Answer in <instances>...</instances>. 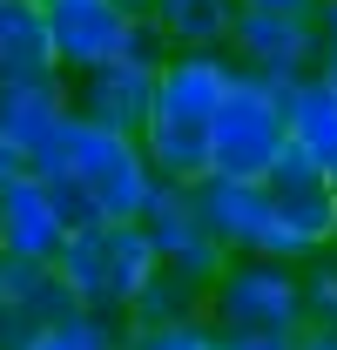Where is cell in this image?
Listing matches in <instances>:
<instances>
[{
    "label": "cell",
    "instance_id": "4",
    "mask_svg": "<svg viewBox=\"0 0 337 350\" xmlns=\"http://www.w3.org/2000/svg\"><path fill=\"white\" fill-rule=\"evenodd\" d=\"M54 269H61V283L75 290L82 310H101V317H122L128 323V310L149 290V276L162 269V256L142 236V222H82L61 243Z\"/></svg>",
    "mask_w": 337,
    "mask_h": 350
},
{
    "label": "cell",
    "instance_id": "1",
    "mask_svg": "<svg viewBox=\"0 0 337 350\" xmlns=\"http://www.w3.org/2000/svg\"><path fill=\"white\" fill-rule=\"evenodd\" d=\"M27 169L54 182L68 222H142L149 196L162 189L155 162L142 155V135H115V129H95V122H68V129L47 142Z\"/></svg>",
    "mask_w": 337,
    "mask_h": 350
},
{
    "label": "cell",
    "instance_id": "21",
    "mask_svg": "<svg viewBox=\"0 0 337 350\" xmlns=\"http://www.w3.org/2000/svg\"><path fill=\"white\" fill-rule=\"evenodd\" d=\"M41 330H47V323H41L27 304L0 297V350H34V344H41Z\"/></svg>",
    "mask_w": 337,
    "mask_h": 350
},
{
    "label": "cell",
    "instance_id": "2",
    "mask_svg": "<svg viewBox=\"0 0 337 350\" xmlns=\"http://www.w3.org/2000/svg\"><path fill=\"white\" fill-rule=\"evenodd\" d=\"M236 88V61L229 54H168L155 75V108L142 122V155L155 162L162 182L196 189L210 175V129L216 108Z\"/></svg>",
    "mask_w": 337,
    "mask_h": 350
},
{
    "label": "cell",
    "instance_id": "27",
    "mask_svg": "<svg viewBox=\"0 0 337 350\" xmlns=\"http://www.w3.org/2000/svg\"><path fill=\"white\" fill-rule=\"evenodd\" d=\"M34 7H41V14H54V7H68V0H34Z\"/></svg>",
    "mask_w": 337,
    "mask_h": 350
},
{
    "label": "cell",
    "instance_id": "22",
    "mask_svg": "<svg viewBox=\"0 0 337 350\" xmlns=\"http://www.w3.org/2000/svg\"><path fill=\"white\" fill-rule=\"evenodd\" d=\"M317 41H324V68H337V0H317Z\"/></svg>",
    "mask_w": 337,
    "mask_h": 350
},
{
    "label": "cell",
    "instance_id": "8",
    "mask_svg": "<svg viewBox=\"0 0 337 350\" xmlns=\"http://www.w3.org/2000/svg\"><path fill=\"white\" fill-rule=\"evenodd\" d=\"M142 14H128L122 0H68L47 14V41H54V68L68 81H82L95 68L122 61L128 54V34H135Z\"/></svg>",
    "mask_w": 337,
    "mask_h": 350
},
{
    "label": "cell",
    "instance_id": "10",
    "mask_svg": "<svg viewBox=\"0 0 337 350\" xmlns=\"http://www.w3.org/2000/svg\"><path fill=\"white\" fill-rule=\"evenodd\" d=\"M142 236L155 243V256H162V262L189 269V276H203V283H216V276L229 269V250L203 229L196 196H189L182 182H162V189L149 196V209H142Z\"/></svg>",
    "mask_w": 337,
    "mask_h": 350
},
{
    "label": "cell",
    "instance_id": "11",
    "mask_svg": "<svg viewBox=\"0 0 337 350\" xmlns=\"http://www.w3.org/2000/svg\"><path fill=\"white\" fill-rule=\"evenodd\" d=\"M263 189H270V202H277L284 229H290L310 256L337 250V182H331L324 169H310L297 148H284V155H277V169L263 175Z\"/></svg>",
    "mask_w": 337,
    "mask_h": 350
},
{
    "label": "cell",
    "instance_id": "15",
    "mask_svg": "<svg viewBox=\"0 0 337 350\" xmlns=\"http://www.w3.org/2000/svg\"><path fill=\"white\" fill-rule=\"evenodd\" d=\"M175 54H229V34L243 21V0H155L149 14Z\"/></svg>",
    "mask_w": 337,
    "mask_h": 350
},
{
    "label": "cell",
    "instance_id": "28",
    "mask_svg": "<svg viewBox=\"0 0 337 350\" xmlns=\"http://www.w3.org/2000/svg\"><path fill=\"white\" fill-rule=\"evenodd\" d=\"M324 75H331V88H337V68H324Z\"/></svg>",
    "mask_w": 337,
    "mask_h": 350
},
{
    "label": "cell",
    "instance_id": "19",
    "mask_svg": "<svg viewBox=\"0 0 337 350\" xmlns=\"http://www.w3.org/2000/svg\"><path fill=\"white\" fill-rule=\"evenodd\" d=\"M297 276H303V317H310V330H337V250L310 256Z\"/></svg>",
    "mask_w": 337,
    "mask_h": 350
},
{
    "label": "cell",
    "instance_id": "24",
    "mask_svg": "<svg viewBox=\"0 0 337 350\" xmlns=\"http://www.w3.org/2000/svg\"><path fill=\"white\" fill-rule=\"evenodd\" d=\"M290 350H337V330H303Z\"/></svg>",
    "mask_w": 337,
    "mask_h": 350
},
{
    "label": "cell",
    "instance_id": "20",
    "mask_svg": "<svg viewBox=\"0 0 337 350\" xmlns=\"http://www.w3.org/2000/svg\"><path fill=\"white\" fill-rule=\"evenodd\" d=\"M216 330L210 323H149V330H128V350H210Z\"/></svg>",
    "mask_w": 337,
    "mask_h": 350
},
{
    "label": "cell",
    "instance_id": "5",
    "mask_svg": "<svg viewBox=\"0 0 337 350\" xmlns=\"http://www.w3.org/2000/svg\"><path fill=\"white\" fill-rule=\"evenodd\" d=\"M284 148H290V135H284V81L236 68V88L216 108V129H210V175L263 182Z\"/></svg>",
    "mask_w": 337,
    "mask_h": 350
},
{
    "label": "cell",
    "instance_id": "30",
    "mask_svg": "<svg viewBox=\"0 0 337 350\" xmlns=\"http://www.w3.org/2000/svg\"><path fill=\"white\" fill-rule=\"evenodd\" d=\"M331 182H337V169H331Z\"/></svg>",
    "mask_w": 337,
    "mask_h": 350
},
{
    "label": "cell",
    "instance_id": "26",
    "mask_svg": "<svg viewBox=\"0 0 337 350\" xmlns=\"http://www.w3.org/2000/svg\"><path fill=\"white\" fill-rule=\"evenodd\" d=\"M128 14H155V0H122Z\"/></svg>",
    "mask_w": 337,
    "mask_h": 350
},
{
    "label": "cell",
    "instance_id": "9",
    "mask_svg": "<svg viewBox=\"0 0 337 350\" xmlns=\"http://www.w3.org/2000/svg\"><path fill=\"white\" fill-rule=\"evenodd\" d=\"M68 236H75V222H68V209H61L54 182H41L34 169H21L7 189H0V256L54 262Z\"/></svg>",
    "mask_w": 337,
    "mask_h": 350
},
{
    "label": "cell",
    "instance_id": "14",
    "mask_svg": "<svg viewBox=\"0 0 337 350\" xmlns=\"http://www.w3.org/2000/svg\"><path fill=\"white\" fill-rule=\"evenodd\" d=\"M284 135L310 169H324V175L337 169V88L324 68L284 81Z\"/></svg>",
    "mask_w": 337,
    "mask_h": 350
},
{
    "label": "cell",
    "instance_id": "29",
    "mask_svg": "<svg viewBox=\"0 0 337 350\" xmlns=\"http://www.w3.org/2000/svg\"><path fill=\"white\" fill-rule=\"evenodd\" d=\"M210 350H229V344H223V337H216V344H210Z\"/></svg>",
    "mask_w": 337,
    "mask_h": 350
},
{
    "label": "cell",
    "instance_id": "6",
    "mask_svg": "<svg viewBox=\"0 0 337 350\" xmlns=\"http://www.w3.org/2000/svg\"><path fill=\"white\" fill-rule=\"evenodd\" d=\"M189 196H196L203 229H210L229 256H270V262H290V269H303V262H310V250L284 229V216H277V202H270V189H263V182L203 175Z\"/></svg>",
    "mask_w": 337,
    "mask_h": 350
},
{
    "label": "cell",
    "instance_id": "16",
    "mask_svg": "<svg viewBox=\"0 0 337 350\" xmlns=\"http://www.w3.org/2000/svg\"><path fill=\"white\" fill-rule=\"evenodd\" d=\"M41 75H61L47 14L34 0H0V81H41Z\"/></svg>",
    "mask_w": 337,
    "mask_h": 350
},
{
    "label": "cell",
    "instance_id": "3",
    "mask_svg": "<svg viewBox=\"0 0 337 350\" xmlns=\"http://www.w3.org/2000/svg\"><path fill=\"white\" fill-rule=\"evenodd\" d=\"M210 330L229 350H290L303 317V276L270 256H229V269L210 283Z\"/></svg>",
    "mask_w": 337,
    "mask_h": 350
},
{
    "label": "cell",
    "instance_id": "13",
    "mask_svg": "<svg viewBox=\"0 0 337 350\" xmlns=\"http://www.w3.org/2000/svg\"><path fill=\"white\" fill-rule=\"evenodd\" d=\"M155 75L162 68H142V61H108L75 81V115L95 122V129H115V135H142L149 108H155Z\"/></svg>",
    "mask_w": 337,
    "mask_h": 350
},
{
    "label": "cell",
    "instance_id": "17",
    "mask_svg": "<svg viewBox=\"0 0 337 350\" xmlns=\"http://www.w3.org/2000/svg\"><path fill=\"white\" fill-rule=\"evenodd\" d=\"M149 323H210V283L162 262L149 276V290L135 297V310H128V330H149Z\"/></svg>",
    "mask_w": 337,
    "mask_h": 350
},
{
    "label": "cell",
    "instance_id": "25",
    "mask_svg": "<svg viewBox=\"0 0 337 350\" xmlns=\"http://www.w3.org/2000/svg\"><path fill=\"white\" fill-rule=\"evenodd\" d=\"M27 169V162H21V155H14V148H7V142H0V189H7V182H14V175Z\"/></svg>",
    "mask_w": 337,
    "mask_h": 350
},
{
    "label": "cell",
    "instance_id": "12",
    "mask_svg": "<svg viewBox=\"0 0 337 350\" xmlns=\"http://www.w3.org/2000/svg\"><path fill=\"white\" fill-rule=\"evenodd\" d=\"M68 122H75V81H68V75L0 81V142H7L21 162H34Z\"/></svg>",
    "mask_w": 337,
    "mask_h": 350
},
{
    "label": "cell",
    "instance_id": "18",
    "mask_svg": "<svg viewBox=\"0 0 337 350\" xmlns=\"http://www.w3.org/2000/svg\"><path fill=\"white\" fill-rule=\"evenodd\" d=\"M34 350H128V323L101 310H68L61 323H47Z\"/></svg>",
    "mask_w": 337,
    "mask_h": 350
},
{
    "label": "cell",
    "instance_id": "7",
    "mask_svg": "<svg viewBox=\"0 0 337 350\" xmlns=\"http://www.w3.org/2000/svg\"><path fill=\"white\" fill-rule=\"evenodd\" d=\"M229 61L243 75H270V81H297L310 68H324V41H317V14H270V7H243L236 34H229Z\"/></svg>",
    "mask_w": 337,
    "mask_h": 350
},
{
    "label": "cell",
    "instance_id": "23",
    "mask_svg": "<svg viewBox=\"0 0 337 350\" xmlns=\"http://www.w3.org/2000/svg\"><path fill=\"white\" fill-rule=\"evenodd\" d=\"M243 7H270V14H317V0H243Z\"/></svg>",
    "mask_w": 337,
    "mask_h": 350
}]
</instances>
